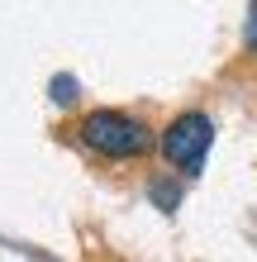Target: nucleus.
Returning <instances> with one entry per match:
<instances>
[{
    "label": "nucleus",
    "instance_id": "1",
    "mask_svg": "<svg viewBox=\"0 0 257 262\" xmlns=\"http://www.w3.org/2000/svg\"><path fill=\"white\" fill-rule=\"evenodd\" d=\"M81 143L90 152H100V158H110V162H129V158H148V148H153V134H148L143 119H133L124 110H90L81 119Z\"/></svg>",
    "mask_w": 257,
    "mask_h": 262
},
{
    "label": "nucleus",
    "instance_id": "2",
    "mask_svg": "<svg viewBox=\"0 0 257 262\" xmlns=\"http://www.w3.org/2000/svg\"><path fill=\"white\" fill-rule=\"evenodd\" d=\"M162 158L176 177H195L209 158V148H215V119L205 110H181L167 129H162Z\"/></svg>",
    "mask_w": 257,
    "mask_h": 262
},
{
    "label": "nucleus",
    "instance_id": "3",
    "mask_svg": "<svg viewBox=\"0 0 257 262\" xmlns=\"http://www.w3.org/2000/svg\"><path fill=\"white\" fill-rule=\"evenodd\" d=\"M148 195H153L157 210H167V214L181 205V186H176V181H167V177H153V181H148Z\"/></svg>",
    "mask_w": 257,
    "mask_h": 262
},
{
    "label": "nucleus",
    "instance_id": "4",
    "mask_svg": "<svg viewBox=\"0 0 257 262\" xmlns=\"http://www.w3.org/2000/svg\"><path fill=\"white\" fill-rule=\"evenodd\" d=\"M53 100L57 105H72V100H77V76H53Z\"/></svg>",
    "mask_w": 257,
    "mask_h": 262
},
{
    "label": "nucleus",
    "instance_id": "5",
    "mask_svg": "<svg viewBox=\"0 0 257 262\" xmlns=\"http://www.w3.org/2000/svg\"><path fill=\"white\" fill-rule=\"evenodd\" d=\"M243 43L257 48V0H252V10H248V24H243Z\"/></svg>",
    "mask_w": 257,
    "mask_h": 262
}]
</instances>
